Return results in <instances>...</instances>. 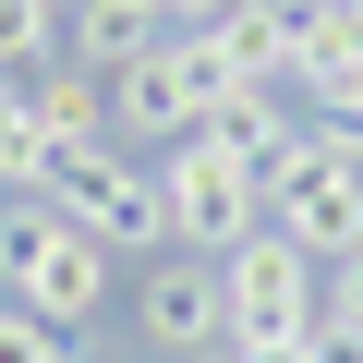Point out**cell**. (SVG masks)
Masks as SVG:
<instances>
[{
	"instance_id": "obj_1",
	"label": "cell",
	"mask_w": 363,
	"mask_h": 363,
	"mask_svg": "<svg viewBox=\"0 0 363 363\" xmlns=\"http://www.w3.org/2000/svg\"><path fill=\"white\" fill-rule=\"evenodd\" d=\"M109 242L85 230V218H61L49 194H25V206H0V291H13L25 315H49V327H85L97 303H109Z\"/></svg>"
},
{
	"instance_id": "obj_2",
	"label": "cell",
	"mask_w": 363,
	"mask_h": 363,
	"mask_svg": "<svg viewBox=\"0 0 363 363\" xmlns=\"http://www.w3.org/2000/svg\"><path fill=\"white\" fill-rule=\"evenodd\" d=\"M37 194H49L61 218H85L109 255H157V242H169V206H157V157H133L121 133L49 145V157H37Z\"/></svg>"
},
{
	"instance_id": "obj_3",
	"label": "cell",
	"mask_w": 363,
	"mask_h": 363,
	"mask_svg": "<svg viewBox=\"0 0 363 363\" xmlns=\"http://www.w3.org/2000/svg\"><path fill=\"white\" fill-rule=\"evenodd\" d=\"M157 206H169V242H182V255H230V242H255V230H267L255 169H242L218 133L157 145Z\"/></svg>"
},
{
	"instance_id": "obj_4",
	"label": "cell",
	"mask_w": 363,
	"mask_h": 363,
	"mask_svg": "<svg viewBox=\"0 0 363 363\" xmlns=\"http://www.w3.org/2000/svg\"><path fill=\"white\" fill-rule=\"evenodd\" d=\"M267 230H279V242H303L315 267L363 255V157H351V145H327V133H303V145L267 169Z\"/></svg>"
},
{
	"instance_id": "obj_5",
	"label": "cell",
	"mask_w": 363,
	"mask_h": 363,
	"mask_svg": "<svg viewBox=\"0 0 363 363\" xmlns=\"http://www.w3.org/2000/svg\"><path fill=\"white\" fill-rule=\"evenodd\" d=\"M218 303H230V351H255V339H315V327H327V279H315V255L279 242V230H255V242L218 255Z\"/></svg>"
},
{
	"instance_id": "obj_6",
	"label": "cell",
	"mask_w": 363,
	"mask_h": 363,
	"mask_svg": "<svg viewBox=\"0 0 363 363\" xmlns=\"http://www.w3.org/2000/svg\"><path fill=\"white\" fill-rule=\"evenodd\" d=\"M133 327H145V351H218V339H230L218 255H169V267H145V291H133Z\"/></svg>"
},
{
	"instance_id": "obj_7",
	"label": "cell",
	"mask_w": 363,
	"mask_h": 363,
	"mask_svg": "<svg viewBox=\"0 0 363 363\" xmlns=\"http://www.w3.org/2000/svg\"><path fill=\"white\" fill-rule=\"evenodd\" d=\"M109 133H121L133 157H157V145H182V133H194V85H182L169 37H157L133 73H109Z\"/></svg>"
},
{
	"instance_id": "obj_8",
	"label": "cell",
	"mask_w": 363,
	"mask_h": 363,
	"mask_svg": "<svg viewBox=\"0 0 363 363\" xmlns=\"http://www.w3.org/2000/svg\"><path fill=\"white\" fill-rule=\"evenodd\" d=\"M157 37H169L157 0H73L61 13V61H85V73H133Z\"/></svg>"
},
{
	"instance_id": "obj_9",
	"label": "cell",
	"mask_w": 363,
	"mask_h": 363,
	"mask_svg": "<svg viewBox=\"0 0 363 363\" xmlns=\"http://www.w3.org/2000/svg\"><path fill=\"white\" fill-rule=\"evenodd\" d=\"M25 109H37V157L49 145H85V133H109V73L49 61V73H25Z\"/></svg>"
},
{
	"instance_id": "obj_10",
	"label": "cell",
	"mask_w": 363,
	"mask_h": 363,
	"mask_svg": "<svg viewBox=\"0 0 363 363\" xmlns=\"http://www.w3.org/2000/svg\"><path fill=\"white\" fill-rule=\"evenodd\" d=\"M61 13L73 0H0V85H25V73L61 61Z\"/></svg>"
},
{
	"instance_id": "obj_11",
	"label": "cell",
	"mask_w": 363,
	"mask_h": 363,
	"mask_svg": "<svg viewBox=\"0 0 363 363\" xmlns=\"http://www.w3.org/2000/svg\"><path fill=\"white\" fill-rule=\"evenodd\" d=\"M0 182L37 194V109H25V85H0Z\"/></svg>"
},
{
	"instance_id": "obj_12",
	"label": "cell",
	"mask_w": 363,
	"mask_h": 363,
	"mask_svg": "<svg viewBox=\"0 0 363 363\" xmlns=\"http://www.w3.org/2000/svg\"><path fill=\"white\" fill-rule=\"evenodd\" d=\"M0 363H61V327L25 315V303H0Z\"/></svg>"
},
{
	"instance_id": "obj_13",
	"label": "cell",
	"mask_w": 363,
	"mask_h": 363,
	"mask_svg": "<svg viewBox=\"0 0 363 363\" xmlns=\"http://www.w3.org/2000/svg\"><path fill=\"white\" fill-rule=\"evenodd\" d=\"M327 327H363V255L327 267Z\"/></svg>"
},
{
	"instance_id": "obj_14",
	"label": "cell",
	"mask_w": 363,
	"mask_h": 363,
	"mask_svg": "<svg viewBox=\"0 0 363 363\" xmlns=\"http://www.w3.org/2000/svg\"><path fill=\"white\" fill-rule=\"evenodd\" d=\"M157 13H169V25H218L230 0H157Z\"/></svg>"
},
{
	"instance_id": "obj_15",
	"label": "cell",
	"mask_w": 363,
	"mask_h": 363,
	"mask_svg": "<svg viewBox=\"0 0 363 363\" xmlns=\"http://www.w3.org/2000/svg\"><path fill=\"white\" fill-rule=\"evenodd\" d=\"M327 25H339V37H363V0H327Z\"/></svg>"
}]
</instances>
